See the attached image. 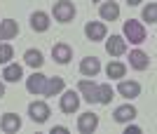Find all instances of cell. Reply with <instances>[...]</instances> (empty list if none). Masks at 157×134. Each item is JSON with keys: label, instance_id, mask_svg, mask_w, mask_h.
Returning a JSON list of instances; mask_svg holds the SVG:
<instances>
[{"label": "cell", "instance_id": "6da1fadb", "mask_svg": "<svg viewBox=\"0 0 157 134\" xmlns=\"http://www.w3.org/2000/svg\"><path fill=\"white\" fill-rule=\"evenodd\" d=\"M124 35H127V40L129 42H143L145 40V26L141 24V21H136V19H129L124 24Z\"/></svg>", "mask_w": 157, "mask_h": 134}, {"label": "cell", "instance_id": "7a4b0ae2", "mask_svg": "<svg viewBox=\"0 0 157 134\" xmlns=\"http://www.w3.org/2000/svg\"><path fill=\"white\" fill-rule=\"evenodd\" d=\"M73 17H75V7H73V2L61 0V2H56V5H54V19H56V21L66 24V21H71Z\"/></svg>", "mask_w": 157, "mask_h": 134}, {"label": "cell", "instance_id": "3957f363", "mask_svg": "<svg viewBox=\"0 0 157 134\" xmlns=\"http://www.w3.org/2000/svg\"><path fill=\"white\" fill-rule=\"evenodd\" d=\"M28 115H31L33 122H45L49 118V106H47L45 101H33L31 106H28Z\"/></svg>", "mask_w": 157, "mask_h": 134}, {"label": "cell", "instance_id": "277c9868", "mask_svg": "<svg viewBox=\"0 0 157 134\" xmlns=\"http://www.w3.org/2000/svg\"><path fill=\"white\" fill-rule=\"evenodd\" d=\"M98 127V115H94V113H82L78 118V129L82 134H92L94 129Z\"/></svg>", "mask_w": 157, "mask_h": 134}, {"label": "cell", "instance_id": "5b68a950", "mask_svg": "<svg viewBox=\"0 0 157 134\" xmlns=\"http://www.w3.org/2000/svg\"><path fill=\"white\" fill-rule=\"evenodd\" d=\"M80 106V97L78 92H73V89H68V92H63V97H61V111L63 113H75Z\"/></svg>", "mask_w": 157, "mask_h": 134}, {"label": "cell", "instance_id": "8992f818", "mask_svg": "<svg viewBox=\"0 0 157 134\" xmlns=\"http://www.w3.org/2000/svg\"><path fill=\"white\" fill-rule=\"evenodd\" d=\"M129 64L136 71H145V68L150 66V57L145 52H141V49H134V52H129Z\"/></svg>", "mask_w": 157, "mask_h": 134}, {"label": "cell", "instance_id": "52a82bcc", "mask_svg": "<svg viewBox=\"0 0 157 134\" xmlns=\"http://www.w3.org/2000/svg\"><path fill=\"white\" fill-rule=\"evenodd\" d=\"M105 49H108V54H113V57H120V54L127 52V40L120 38V35H110V40L105 42Z\"/></svg>", "mask_w": 157, "mask_h": 134}, {"label": "cell", "instance_id": "ba28073f", "mask_svg": "<svg viewBox=\"0 0 157 134\" xmlns=\"http://www.w3.org/2000/svg\"><path fill=\"white\" fill-rule=\"evenodd\" d=\"M85 33L89 40H103L105 38V24H101V21H89L85 26Z\"/></svg>", "mask_w": 157, "mask_h": 134}, {"label": "cell", "instance_id": "9c48e42d", "mask_svg": "<svg viewBox=\"0 0 157 134\" xmlns=\"http://www.w3.org/2000/svg\"><path fill=\"white\" fill-rule=\"evenodd\" d=\"M17 33H19V26L14 19L0 21V40H12V38H17Z\"/></svg>", "mask_w": 157, "mask_h": 134}, {"label": "cell", "instance_id": "30bf717a", "mask_svg": "<svg viewBox=\"0 0 157 134\" xmlns=\"http://www.w3.org/2000/svg\"><path fill=\"white\" fill-rule=\"evenodd\" d=\"M45 82H47V78L42 73H33L31 78H28V82H26V89L31 94H42L45 92Z\"/></svg>", "mask_w": 157, "mask_h": 134}, {"label": "cell", "instance_id": "8fae6325", "mask_svg": "<svg viewBox=\"0 0 157 134\" xmlns=\"http://www.w3.org/2000/svg\"><path fill=\"white\" fill-rule=\"evenodd\" d=\"M52 57H54V61H59V64H68L71 57H73V49L66 45V42H59V45L52 47Z\"/></svg>", "mask_w": 157, "mask_h": 134}, {"label": "cell", "instance_id": "7c38bea8", "mask_svg": "<svg viewBox=\"0 0 157 134\" xmlns=\"http://www.w3.org/2000/svg\"><path fill=\"white\" fill-rule=\"evenodd\" d=\"M117 92L122 94V97H127V99H134V97L141 94V85H138L136 80H122L120 87H117Z\"/></svg>", "mask_w": 157, "mask_h": 134}, {"label": "cell", "instance_id": "4fadbf2b", "mask_svg": "<svg viewBox=\"0 0 157 134\" xmlns=\"http://www.w3.org/2000/svg\"><path fill=\"white\" fill-rule=\"evenodd\" d=\"M98 14H101V19L103 21H115L120 17V5L117 2H103V5H101V10H98Z\"/></svg>", "mask_w": 157, "mask_h": 134}, {"label": "cell", "instance_id": "5bb4252c", "mask_svg": "<svg viewBox=\"0 0 157 134\" xmlns=\"http://www.w3.org/2000/svg\"><path fill=\"white\" fill-rule=\"evenodd\" d=\"M98 71H101V61L96 59V57H87V59H82V64H80V73L82 75H96Z\"/></svg>", "mask_w": 157, "mask_h": 134}, {"label": "cell", "instance_id": "9a60e30c", "mask_svg": "<svg viewBox=\"0 0 157 134\" xmlns=\"http://www.w3.org/2000/svg\"><path fill=\"white\" fill-rule=\"evenodd\" d=\"M0 127H2V132H17V129L21 127V118L17 113H7V115H2V120H0Z\"/></svg>", "mask_w": 157, "mask_h": 134}, {"label": "cell", "instance_id": "2e32d148", "mask_svg": "<svg viewBox=\"0 0 157 134\" xmlns=\"http://www.w3.org/2000/svg\"><path fill=\"white\" fill-rule=\"evenodd\" d=\"M117 122H129V120H134L136 118V108L134 106H129V104H124V106H120V108H115V115H113Z\"/></svg>", "mask_w": 157, "mask_h": 134}, {"label": "cell", "instance_id": "e0dca14e", "mask_svg": "<svg viewBox=\"0 0 157 134\" xmlns=\"http://www.w3.org/2000/svg\"><path fill=\"white\" fill-rule=\"evenodd\" d=\"M31 28H33V31H38V33L47 31V28H49V17H47L45 12H35L31 17Z\"/></svg>", "mask_w": 157, "mask_h": 134}, {"label": "cell", "instance_id": "ac0fdd59", "mask_svg": "<svg viewBox=\"0 0 157 134\" xmlns=\"http://www.w3.org/2000/svg\"><path fill=\"white\" fill-rule=\"evenodd\" d=\"M61 89H63V78H47V82H45V97H54V94H59Z\"/></svg>", "mask_w": 157, "mask_h": 134}, {"label": "cell", "instance_id": "d6986e66", "mask_svg": "<svg viewBox=\"0 0 157 134\" xmlns=\"http://www.w3.org/2000/svg\"><path fill=\"white\" fill-rule=\"evenodd\" d=\"M78 89H80V94H82L89 104H92V101H96V85H94V82L80 80V82H78Z\"/></svg>", "mask_w": 157, "mask_h": 134}, {"label": "cell", "instance_id": "ffe728a7", "mask_svg": "<svg viewBox=\"0 0 157 134\" xmlns=\"http://www.w3.org/2000/svg\"><path fill=\"white\" fill-rule=\"evenodd\" d=\"M2 78L7 82H19L21 80V66L19 64H7L5 71H2Z\"/></svg>", "mask_w": 157, "mask_h": 134}, {"label": "cell", "instance_id": "44dd1931", "mask_svg": "<svg viewBox=\"0 0 157 134\" xmlns=\"http://www.w3.org/2000/svg\"><path fill=\"white\" fill-rule=\"evenodd\" d=\"M113 99V87L105 82V85H96V101L98 104H110Z\"/></svg>", "mask_w": 157, "mask_h": 134}, {"label": "cell", "instance_id": "7402d4cb", "mask_svg": "<svg viewBox=\"0 0 157 134\" xmlns=\"http://www.w3.org/2000/svg\"><path fill=\"white\" fill-rule=\"evenodd\" d=\"M105 73H108V78H124L127 66H124V64H120V61H110L108 68H105Z\"/></svg>", "mask_w": 157, "mask_h": 134}, {"label": "cell", "instance_id": "603a6c76", "mask_svg": "<svg viewBox=\"0 0 157 134\" xmlns=\"http://www.w3.org/2000/svg\"><path fill=\"white\" fill-rule=\"evenodd\" d=\"M24 61H26L28 66H33V68H40L45 59H42V54H40L38 49H28V52L24 54Z\"/></svg>", "mask_w": 157, "mask_h": 134}, {"label": "cell", "instance_id": "cb8c5ba5", "mask_svg": "<svg viewBox=\"0 0 157 134\" xmlns=\"http://www.w3.org/2000/svg\"><path fill=\"white\" fill-rule=\"evenodd\" d=\"M143 19L148 21V24H155V21H157V5H155V2H148V5H145Z\"/></svg>", "mask_w": 157, "mask_h": 134}, {"label": "cell", "instance_id": "d4e9b609", "mask_svg": "<svg viewBox=\"0 0 157 134\" xmlns=\"http://www.w3.org/2000/svg\"><path fill=\"white\" fill-rule=\"evenodd\" d=\"M12 57H14L12 45H0V64H7Z\"/></svg>", "mask_w": 157, "mask_h": 134}, {"label": "cell", "instance_id": "484cf974", "mask_svg": "<svg viewBox=\"0 0 157 134\" xmlns=\"http://www.w3.org/2000/svg\"><path fill=\"white\" fill-rule=\"evenodd\" d=\"M66 132H68V127H63V125H59V127L52 129V134H66Z\"/></svg>", "mask_w": 157, "mask_h": 134}, {"label": "cell", "instance_id": "4316f807", "mask_svg": "<svg viewBox=\"0 0 157 134\" xmlns=\"http://www.w3.org/2000/svg\"><path fill=\"white\" fill-rule=\"evenodd\" d=\"M129 132H134V134H136V132H141V127H136V125H131V127H127V134H129Z\"/></svg>", "mask_w": 157, "mask_h": 134}, {"label": "cell", "instance_id": "83f0119b", "mask_svg": "<svg viewBox=\"0 0 157 134\" xmlns=\"http://www.w3.org/2000/svg\"><path fill=\"white\" fill-rule=\"evenodd\" d=\"M129 5H138V2H143V0H127Z\"/></svg>", "mask_w": 157, "mask_h": 134}, {"label": "cell", "instance_id": "f1b7e54d", "mask_svg": "<svg viewBox=\"0 0 157 134\" xmlns=\"http://www.w3.org/2000/svg\"><path fill=\"white\" fill-rule=\"evenodd\" d=\"M2 94H5V85H2V82H0V97H2Z\"/></svg>", "mask_w": 157, "mask_h": 134}, {"label": "cell", "instance_id": "f546056e", "mask_svg": "<svg viewBox=\"0 0 157 134\" xmlns=\"http://www.w3.org/2000/svg\"><path fill=\"white\" fill-rule=\"evenodd\" d=\"M92 2H101V0H92Z\"/></svg>", "mask_w": 157, "mask_h": 134}]
</instances>
